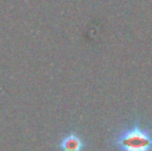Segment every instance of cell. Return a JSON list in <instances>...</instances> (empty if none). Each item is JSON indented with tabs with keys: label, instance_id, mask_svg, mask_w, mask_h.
Returning <instances> with one entry per match:
<instances>
[{
	"label": "cell",
	"instance_id": "6da1fadb",
	"mask_svg": "<svg viewBox=\"0 0 152 151\" xmlns=\"http://www.w3.org/2000/svg\"><path fill=\"white\" fill-rule=\"evenodd\" d=\"M114 144L119 151H152V133L134 122L116 136Z\"/></svg>",
	"mask_w": 152,
	"mask_h": 151
},
{
	"label": "cell",
	"instance_id": "7a4b0ae2",
	"mask_svg": "<svg viewBox=\"0 0 152 151\" xmlns=\"http://www.w3.org/2000/svg\"><path fill=\"white\" fill-rule=\"evenodd\" d=\"M61 148L63 151H82L83 142L78 136H66L61 142Z\"/></svg>",
	"mask_w": 152,
	"mask_h": 151
}]
</instances>
